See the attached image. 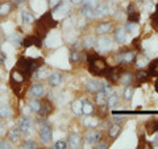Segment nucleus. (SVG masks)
<instances>
[{
  "label": "nucleus",
  "mask_w": 158,
  "mask_h": 149,
  "mask_svg": "<svg viewBox=\"0 0 158 149\" xmlns=\"http://www.w3.org/2000/svg\"><path fill=\"white\" fill-rule=\"evenodd\" d=\"M42 63H44L42 59L21 57V58H19V61L16 63V67L15 69L21 73L23 77L25 79H29L32 77V74H34L40 67L42 66Z\"/></svg>",
  "instance_id": "f257e3e1"
},
{
  "label": "nucleus",
  "mask_w": 158,
  "mask_h": 149,
  "mask_svg": "<svg viewBox=\"0 0 158 149\" xmlns=\"http://www.w3.org/2000/svg\"><path fill=\"white\" fill-rule=\"evenodd\" d=\"M87 61H88V70L95 75H106L108 66L107 62L103 58H100L96 53H88L87 56Z\"/></svg>",
  "instance_id": "f03ea898"
},
{
  "label": "nucleus",
  "mask_w": 158,
  "mask_h": 149,
  "mask_svg": "<svg viewBox=\"0 0 158 149\" xmlns=\"http://www.w3.org/2000/svg\"><path fill=\"white\" fill-rule=\"evenodd\" d=\"M136 58V53L133 50H124V52H120L117 53L116 56V59H117V63H120V65H131V63L135 61Z\"/></svg>",
  "instance_id": "7ed1b4c3"
},
{
  "label": "nucleus",
  "mask_w": 158,
  "mask_h": 149,
  "mask_svg": "<svg viewBox=\"0 0 158 149\" xmlns=\"http://www.w3.org/2000/svg\"><path fill=\"white\" fill-rule=\"evenodd\" d=\"M95 45H96L98 50L100 52V53H107V52H110L111 49H112L113 44H112V40H111L110 37H107V36H100V37L96 40Z\"/></svg>",
  "instance_id": "20e7f679"
},
{
  "label": "nucleus",
  "mask_w": 158,
  "mask_h": 149,
  "mask_svg": "<svg viewBox=\"0 0 158 149\" xmlns=\"http://www.w3.org/2000/svg\"><path fill=\"white\" fill-rule=\"evenodd\" d=\"M40 137H41V141L44 144H49L53 140V131L48 123H44L40 127Z\"/></svg>",
  "instance_id": "39448f33"
},
{
  "label": "nucleus",
  "mask_w": 158,
  "mask_h": 149,
  "mask_svg": "<svg viewBox=\"0 0 158 149\" xmlns=\"http://www.w3.org/2000/svg\"><path fill=\"white\" fill-rule=\"evenodd\" d=\"M37 23H40L42 27H45L48 31H50L52 28H56V27H57V24H58V21H56V19L53 17V13H52V12L45 13L41 19L38 20Z\"/></svg>",
  "instance_id": "423d86ee"
},
{
  "label": "nucleus",
  "mask_w": 158,
  "mask_h": 149,
  "mask_svg": "<svg viewBox=\"0 0 158 149\" xmlns=\"http://www.w3.org/2000/svg\"><path fill=\"white\" fill-rule=\"evenodd\" d=\"M103 138V133L99 130H90L86 132L85 135V140L88 144H98Z\"/></svg>",
  "instance_id": "0eeeda50"
},
{
  "label": "nucleus",
  "mask_w": 158,
  "mask_h": 149,
  "mask_svg": "<svg viewBox=\"0 0 158 149\" xmlns=\"http://www.w3.org/2000/svg\"><path fill=\"white\" fill-rule=\"evenodd\" d=\"M127 12H128V21L129 23H138L140 21L141 15H140V12H138V9H137L135 3H131L129 6H128Z\"/></svg>",
  "instance_id": "6e6552de"
},
{
  "label": "nucleus",
  "mask_w": 158,
  "mask_h": 149,
  "mask_svg": "<svg viewBox=\"0 0 158 149\" xmlns=\"http://www.w3.org/2000/svg\"><path fill=\"white\" fill-rule=\"evenodd\" d=\"M42 38H40L37 34H34V36H28L23 40V45L25 48H29V46H37V48H41L42 45Z\"/></svg>",
  "instance_id": "1a4fd4ad"
},
{
  "label": "nucleus",
  "mask_w": 158,
  "mask_h": 149,
  "mask_svg": "<svg viewBox=\"0 0 158 149\" xmlns=\"http://www.w3.org/2000/svg\"><path fill=\"white\" fill-rule=\"evenodd\" d=\"M94 11H95V17H106L111 13V8L107 3H103V4H98L94 8Z\"/></svg>",
  "instance_id": "9d476101"
},
{
  "label": "nucleus",
  "mask_w": 158,
  "mask_h": 149,
  "mask_svg": "<svg viewBox=\"0 0 158 149\" xmlns=\"http://www.w3.org/2000/svg\"><path fill=\"white\" fill-rule=\"evenodd\" d=\"M54 111V106H53V103L49 100V99H45V100H41V111H40L38 113L41 116L44 117H46L49 116L50 113Z\"/></svg>",
  "instance_id": "9b49d317"
},
{
  "label": "nucleus",
  "mask_w": 158,
  "mask_h": 149,
  "mask_svg": "<svg viewBox=\"0 0 158 149\" xmlns=\"http://www.w3.org/2000/svg\"><path fill=\"white\" fill-rule=\"evenodd\" d=\"M19 130L20 132H24V133H29L33 130V123L29 117H23L19 120Z\"/></svg>",
  "instance_id": "f8f14e48"
},
{
  "label": "nucleus",
  "mask_w": 158,
  "mask_h": 149,
  "mask_svg": "<svg viewBox=\"0 0 158 149\" xmlns=\"http://www.w3.org/2000/svg\"><path fill=\"white\" fill-rule=\"evenodd\" d=\"M29 94L34 98H41L44 94H45V87H44L41 83L36 82V83L32 84L31 88H29Z\"/></svg>",
  "instance_id": "ddd939ff"
},
{
  "label": "nucleus",
  "mask_w": 158,
  "mask_h": 149,
  "mask_svg": "<svg viewBox=\"0 0 158 149\" xmlns=\"http://www.w3.org/2000/svg\"><path fill=\"white\" fill-rule=\"evenodd\" d=\"M120 132H121V124L118 121L112 123L110 128H108V136H110L111 140H115V138L120 135Z\"/></svg>",
  "instance_id": "4468645a"
},
{
  "label": "nucleus",
  "mask_w": 158,
  "mask_h": 149,
  "mask_svg": "<svg viewBox=\"0 0 158 149\" xmlns=\"http://www.w3.org/2000/svg\"><path fill=\"white\" fill-rule=\"evenodd\" d=\"M120 75H121V69L116 66V67H111L107 70V78L108 81L111 82H117L120 79Z\"/></svg>",
  "instance_id": "2eb2a0df"
},
{
  "label": "nucleus",
  "mask_w": 158,
  "mask_h": 149,
  "mask_svg": "<svg viewBox=\"0 0 158 149\" xmlns=\"http://www.w3.org/2000/svg\"><path fill=\"white\" fill-rule=\"evenodd\" d=\"M54 11L58 13V16H65V15H67L70 12V3H69V0H62L61 4L54 8Z\"/></svg>",
  "instance_id": "dca6fc26"
},
{
  "label": "nucleus",
  "mask_w": 158,
  "mask_h": 149,
  "mask_svg": "<svg viewBox=\"0 0 158 149\" xmlns=\"http://www.w3.org/2000/svg\"><path fill=\"white\" fill-rule=\"evenodd\" d=\"M48 82L52 87H57L58 84H61V82H62V73L61 71H53L50 74V77H49Z\"/></svg>",
  "instance_id": "f3484780"
},
{
  "label": "nucleus",
  "mask_w": 158,
  "mask_h": 149,
  "mask_svg": "<svg viewBox=\"0 0 158 149\" xmlns=\"http://www.w3.org/2000/svg\"><path fill=\"white\" fill-rule=\"evenodd\" d=\"M82 144V137L77 135V133H71L67 137V145L70 148H79Z\"/></svg>",
  "instance_id": "a211bd4d"
},
{
  "label": "nucleus",
  "mask_w": 158,
  "mask_h": 149,
  "mask_svg": "<svg viewBox=\"0 0 158 149\" xmlns=\"http://www.w3.org/2000/svg\"><path fill=\"white\" fill-rule=\"evenodd\" d=\"M145 130L148 135H154L158 132V119H150L149 121L145 124Z\"/></svg>",
  "instance_id": "6ab92c4d"
},
{
  "label": "nucleus",
  "mask_w": 158,
  "mask_h": 149,
  "mask_svg": "<svg viewBox=\"0 0 158 149\" xmlns=\"http://www.w3.org/2000/svg\"><path fill=\"white\" fill-rule=\"evenodd\" d=\"M13 116V110L8 104L0 106V119H11Z\"/></svg>",
  "instance_id": "aec40b11"
},
{
  "label": "nucleus",
  "mask_w": 158,
  "mask_h": 149,
  "mask_svg": "<svg viewBox=\"0 0 158 149\" xmlns=\"http://www.w3.org/2000/svg\"><path fill=\"white\" fill-rule=\"evenodd\" d=\"M115 40L118 44H124L127 41V29L124 28H117L115 32Z\"/></svg>",
  "instance_id": "412c9836"
},
{
  "label": "nucleus",
  "mask_w": 158,
  "mask_h": 149,
  "mask_svg": "<svg viewBox=\"0 0 158 149\" xmlns=\"http://www.w3.org/2000/svg\"><path fill=\"white\" fill-rule=\"evenodd\" d=\"M86 87H87L88 91H91V92H98L99 90H100V87H102V82H99L98 79H90V81L87 82Z\"/></svg>",
  "instance_id": "4be33fe9"
},
{
  "label": "nucleus",
  "mask_w": 158,
  "mask_h": 149,
  "mask_svg": "<svg viewBox=\"0 0 158 149\" xmlns=\"http://www.w3.org/2000/svg\"><path fill=\"white\" fill-rule=\"evenodd\" d=\"M7 41L11 42L12 45H15V46H19V45H21V44H23V37L20 36L19 33L13 32V33H11V34H9V36L7 37Z\"/></svg>",
  "instance_id": "5701e85b"
},
{
  "label": "nucleus",
  "mask_w": 158,
  "mask_h": 149,
  "mask_svg": "<svg viewBox=\"0 0 158 149\" xmlns=\"http://www.w3.org/2000/svg\"><path fill=\"white\" fill-rule=\"evenodd\" d=\"M133 74L131 71H125V73H121L120 75V79L118 81L121 82V84H124V86H129V84H132V81H133Z\"/></svg>",
  "instance_id": "b1692460"
},
{
  "label": "nucleus",
  "mask_w": 158,
  "mask_h": 149,
  "mask_svg": "<svg viewBox=\"0 0 158 149\" xmlns=\"http://www.w3.org/2000/svg\"><path fill=\"white\" fill-rule=\"evenodd\" d=\"M71 110H73V112L75 113V115L81 116L83 113V100H79V99L74 100L73 104H71Z\"/></svg>",
  "instance_id": "393cba45"
},
{
  "label": "nucleus",
  "mask_w": 158,
  "mask_h": 149,
  "mask_svg": "<svg viewBox=\"0 0 158 149\" xmlns=\"http://www.w3.org/2000/svg\"><path fill=\"white\" fill-rule=\"evenodd\" d=\"M111 29H112L111 23H102L96 27V33L98 34H106L108 32H111Z\"/></svg>",
  "instance_id": "a878e982"
},
{
  "label": "nucleus",
  "mask_w": 158,
  "mask_h": 149,
  "mask_svg": "<svg viewBox=\"0 0 158 149\" xmlns=\"http://www.w3.org/2000/svg\"><path fill=\"white\" fill-rule=\"evenodd\" d=\"M118 99H120V96H118L117 92H111L107 98V107H110V108L115 107L117 104V102H118Z\"/></svg>",
  "instance_id": "bb28decb"
},
{
  "label": "nucleus",
  "mask_w": 158,
  "mask_h": 149,
  "mask_svg": "<svg viewBox=\"0 0 158 149\" xmlns=\"http://www.w3.org/2000/svg\"><path fill=\"white\" fill-rule=\"evenodd\" d=\"M12 11V4L9 3V2H4L0 4V16L4 17V16H7V15H9Z\"/></svg>",
  "instance_id": "cd10ccee"
},
{
  "label": "nucleus",
  "mask_w": 158,
  "mask_h": 149,
  "mask_svg": "<svg viewBox=\"0 0 158 149\" xmlns=\"http://www.w3.org/2000/svg\"><path fill=\"white\" fill-rule=\"evenodd\" d=\"M8 140L11 143H17L20 140V130L19 128H12L8 131Z\"/></svg>",
  "instance_id": "c85d7f7f"
},
{
  "label": "nucleus",
  "mask_w": 158,
  "mask_h": 149,
  "mask_svg": "<svg viewBox=\"0 0 158 149\" xmlns=\"http://www.w3.org/2000/svg\"><path fill=\"white\" fill-rule=\"evenodd\" d=\"M135 63L137 67H144L146 65H149V58H148L145 54H140L138 57L135 58Z\"/></svg>",
  "instance_id": "c756f323"
},
{
  "label": "nucleus",
  "mask_w": 158,
  "mask_h": 149,
  "mask_svg": "<svg viewBox=\"0 0 158 149\" xmlns=\"http://www.w3.org/2000/svg\"><path fill=\"white\" fill-rule=\"evenodd\" d=\"M81 12H82L83 16H85L86 19H88V20H90V19H95V11H94V8H92V7L87 6V4L82 8V11H81Z\"/></svg>",
  "instance_id": "7c9ffc66"
},
{
  "label": "nucleus",
  "mask_w": 158,
  "mask_h": 149,
  "mask_svg": "<svg viewBox=\"0 0 158 149\" xmlns=\"http://www.w3.org/2000/svg\"><path fill=\"white\" fill-rule=\"evenodd\" d=\"M135 78H136L137 82H145V81H148V79L150 78V74H149V71H146V70H140V71H137L135 74Z\"/></svg>",
  "instance_id": "2f4dec72"
},
{
  "label": "nucleus",
  "mask_w": 158,
  "mask_h": 149,
  "mask_svg": "<svg viewBox=\"0 0 158 149\" xmlns=\"http://www.w3.org/2000/svg\"><path fill=\"white\" fill-rule=\"evenodd\" d=\"M95 110L94 103L90 100H83V115H91Z\"/></svg>",
  "instance_id": "473e14b6"
},
{
  "label": "nucleus",
  "mask_w": 158,
  "mask_h": 149,
  "mask_svg": "<svg viewBox=\"0 0 158 149\" xmlns=\"http://www.w3.org/2000/svg\"><path fill=\"white\" fill-rule=\"evenodd\" d=\"M29 108H31V111L38 113L40 111H41V100H38L37 98L32 99V100L29 102Z\"/></svg>",
  "instance_id": "72a5a7b5"
},
{
  "label": "nucleus",
  "mask_w": 158,
  "mask_h": 149,
  "mask_svg": "<svg viewBox=\"0 0 158 149\" xmlns=\"http://www.w3.org/2000/svg\"><path fill=\"white\" fill-rule=\"evenodd\" d=\"M21 17H23V23L29 25V24H33L36 20H34V16L32 13H29L28 11H23L21 12Z\"/></svg>",
  "instance_id": "f704fd0d"
},
{
  "label": "nucleus",
  "mask_w": 158,
  "mask_h": 149,
  "mask_svg": "<svg viewBox=\"0 0 158 149\" xmlns=\"http://www.w3.org/2000/svg\"><path fill=\"white\" fill-rule=\"evenodd\" d=\"M83 124H85L86 127H88V128H94V127H98L99 120H98L96 117H94V116H91V115H88V116L85 119Z\"/></svg>",
  "instance_id": "c9c22d12"
},
{
  "label": "nucleus",
  "mask_w": 158,
  "mask_h": 149,
  "mask_svg": "<svg viewBox=\"0 0 158 149\" xmlns=\"http://www.w3.org/2000/svg\"><path fill=\"white\" fill-rule=\"evenodd\" d=\"M148 71H149L150 77H158V59L149 62V70Z\"/></svg>",
  "instance_id": "e433bc0d"
},
{
  "label": "nucleus",
  "mask_w": 158,
  "mask_h": 149,
  "mask_svg": "<svg viewBox=\"0 0 158 149\" xmlns=\"http://www.w3.org/2000/svg\"><path fill=\"white\" fill-rule=\"evenodd\" d=\"M69 56H70V61L73 63H75V62H78L79 59H81V52L77 50V49H71Z\"/></svg>",
  "instance_id": "4c0bfd02"
},
{
  "label": "nucleus",
  "mask_w": 158,
  "mask_h": 149,
  "mask_svg": "<svg viewBox=\"0 0 158 149\" xmlns=\"http://www.w3.org/2000/svg\"><path fill=\"white\" fill-rule=\"evenodd\" d=\"M95 42H96V40L94 38V36H86L85 40H83V44H85V46L87 49H91L94 48V45H95Z\"/></svg>",
  "instance_id": "58836bf2"
},
{
  "label": "nucleus",
  "mask_w": 158,
  "mask_h": 149,
  "mask_svg": "<svg viewBox=\"0 0 158 149\" xmlns=\"http://www.w3.org/2000/svg\"><path fill=\"white\" fill-rule=\"evenodd\" d=\"M133 91H135V88H133L131 84L125 87V90H124V99L125 100H131L132 96H133Z\"/></svg>",
  "instance_id": "ea45409f"
},
{
  "label": "nucleus",
  "mask_w": 158,
  "mask_h": 149,
  "mask_svg": "<svg viewBox=\"0 0 158 149\" xmlns=\"http://www.w3.org/2000/svg\"><path fill=\"white\" fill-rule=\"evenodd\" d=\"M152 25L158 32V15L157 13H153L152 15Z\"/></svg>",
  "instance_id": "a19ab883"
},
{
  "label": "nucleus",
  "mask_w": 158,
  "mask_h": 149,
  "mask_svg": "<svg viewBox=\"0 0 158 149\" xmlns=\"http://www.w3.org/2000/svg\"><path fill=\"white\" fill-rule=\"evenodd\" d=\"M125 29H127V32H131V33L137 31V23H129V24H127Z\"/></svg>",
  "instance_id": "79ce46f5"
},
{
  "label": "nucleus",
  "mask_w": 158,
  "mask_h": 149,
  "mask_svg": "<svg viewBox=\"0 0 158 149\" xmlns=\"http://www.w3.org/2000/svg\"><path fill=\"white\" fill-rule=\"evenodd\" d=\"M62 0H48V4H49V8L50 9H54L57 6H59L61 4Z\"/></svg>",
  "instance_id": "37998d69"
},
{
  "label": "nucleus",
  "mask_w": 158,
  "mask_h": 149,
  "mask_svg": "<svg viewBox=\"0 0 158 149\" xmlns=\"http://www.w3.org/2000/svg\"><path fill=\"white\" fill-rule=\"evenodd\" d=\"M24 148H37V143L36 141H32V140H28L23 144Z\"/></svg>",
  "instance_id": "c03bdc74"
},
{
  "label": "nucleus",
  "mask_w": 158,
  "mask_h": 149,
  "mask_svg": "<svg viewBox=\"0 0 158 149\" xmlns=\"http://www.w3.org/2000/svg\"><path fill=\"white\" fill-rule=\"evenodd\" d=\"M54 148H58V149H65V148H67V143H66V141L59 140V141H57L56 144H54Z\"/></svg>",
  "instance_id": "a18cd8bd"
},
{
  "label": "nucleus",
  "mask_w": 158,
  "mask_h": 149,
  "mask_svg": "<svg viewBox=\"0 0 158 149\" xmlns=\"http://www.w3.org/2000/svg\"><path fill=\"white\" fill-rule=\"evenodd\" d=\"M83 3L87 4V6H90V7H92V8H95L99 4V0H83Z\"/></svg>",
  "instance_id": "49530a36"
},
{
  "label": "nucleus",
  "mask_w": 158,
  "mask_h": 149,
  "mask_svg": "<svg viewBox=\"0 0 158 149\" xmlns=\"http://www.w3.org/2000/svg\"><path fill=\"white\" fill-rule=\"evenodd\" d=\"M4 135H6V126L0 121V137L4 136Z\"/></svg>",
  "instance_id": "de8ad7c7"
},
{
  "label": "nucleus",
  "mask_w": 158,
  "mask_h": 149,
  "mask_svg": "<svg viewBox=\"0 0 158 149\" xmlns=\"http://www.w3.org/2000/svg\"><path fill=\"white\" fill-rule=\"evenodd\" d=\"M0 148H11V141H2L0 143Z\"/></svg>",
  "instance_id": "09e8293b"
},
{
  "label": "nucleus",
  "mask_w": 158,
  "mask_h": 149,
  "mask_svg": "<svg viewBox=\"0 0 158 149\" xmlns=\"http://www.w3.org/2000/svg\"><path fill=\"white\" fill-rule=\"evenodd\" d=\"M96 145H98V148H107V143H104V141H99L98 144H96Z\"/></svg>",
  "instance_id": "8fccbe9b"
},
{
  "label": "nucleus",
  "mask_w": 158,
  "mask_h": 149,
  "mask_svg": "<svg viewBox=\"0 0 158 149\" xmlns=\"http://www.w3.org/2000/svg\"><path fill=\"white\" fill-rule=\"evenodd\" d=\"M4 61H6V54L3 52H0V63H3Z\"/></svg>",
  "instance_id": "3c124183"
},
{
  "label": "nucleus",
  "mask_w": 158,
  "mask_h": 149,
  "mask_svg": "<svg viewBox=\"0 0 158 149\" xmlns=\"http://www.w3.org/2000/svg\"><path fill=\"white\" fill-rule=\"evenodd\" d=\"M69 2H71L73 4H77V6H79V4L83 3V0H69Z\"/></svg>",
  "instance_id": "603ef678"
},
{
  "label": "nucleus",
  "mask_w": 158,
  "mask_h": 149,
  "mask_svg": "<svg viewBox=\"0 0 158 149\" xmlns=\"http://www.w3.org/2000/svg\"><path fill=\"white\" fill-rule=\"evenodd\" d=\"M27 0H17V3L16 4H23V3H25Z\"/></svg>",
  "instance_id": "864d4df0"
},
{
  "label": "nucleus",
  "mask_w": 158,
  "mask_h": 149,
  "mask_svg": "<svg viewBox=\"0 0 158 149\" xmlns=\"http://www.w3.org/2000/svg\"><path fill=\"white\" fill-rule=\"evenodd\" d=\"M156 90H157V91H158V81H157V82H156Z\"/></svg>",
  "instance_id": "5fc2aeb1"
},
{
  "label": "nucleus",
  "mask_w": 158,
  "mask_h": 149,
  "mask_svg": "<svg viewBox=\"0 0 158 149\" xmlns=\"http://www.w3.org/2000/svg\"><path fill=\"white\" fill-rule=\"evenodd\" d=\"M156 13L158 15V4H157V7H156Z\"/></svg>",
  "instance_id": "6e6d98bb"
},
{
  "label": "nucleus",
  "mask_w": 158,
  "mask_h": 149,
  "mask_svg": "<svg viewBox=\"0 0 158 149\" xmlns=\"http://www.w3.org/2000/svg\"><path fill=\"white\" fill-rule=\"evenodd\" d=\"M0 40H2V37H0Z\"/></svg>",
  "instance_id": "4d7b16f0"
}]
</instances>
